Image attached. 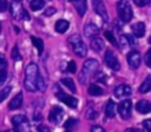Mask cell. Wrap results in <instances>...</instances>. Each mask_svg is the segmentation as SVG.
Here are the masks:
<instances>
[{
	"mask_svg": "<svg viewBox=\"0 0 151 132\" xmlns=\"http://www.w3.org/2000/svg\"><path fill=\"white\" fill-rule=\"evenodd\" d=\"M39 77V70L38 66L34 62H29L25 71V81L24 86L27 91L34 92L37 90V80Z\"/></svg>",
	"mask_w": 151,
	"mask_h": 132,
	"instance_id": "obj_1",
	"label": "cell"
},
{
	"mask_svg": "<svg viewBox=\"0 0 151 132\" xmlns=\"http://www.w3.org/2000/svg\"><path fill=\"white\" fill-rule=\"evenodd\" d=\"M98 68H99V62L96 59H87L83 65L79 75V81L81 84H87L88 80L92 78V75H94V73L98 71Z\"/></svg>",
	"mask_w": 151,
	"mask_h": 132,
	"instance_id": "obj_2",
	"label": "cell"
},
{
	"mask_svg": "<svg viewBox=\"0 0 151 132\" xmlns=\"http://www.w3.org/2000/svg\"><path fill=\"white\" fill-rule=\"evenodd\" d=\"M117 12L119 18L124 21V22H129L132 19V7L129 2V0H119L117 2Z\"/></svg>",
	"mask_w": 151,
	"mask_h": 132,
	"instance_id": "obj_3",
	"label": "cell"
},
{
	"mask_svg": "<svg viewBox=\"0 0 151 132\" xmlns=\"http://www.w3.org/2000/svg\"><path fill=\"white\" fill-rule=\"evenodd\" d=\"M68 41H70V44H71V46H72L73 52H74L78 57H85V55H86V53H87V47H86L85 42L83 41V39H81L79 35L74 34V35L70 37Z\"/></svg>",
	"mask_w": 151,
	"mask_h": 132,
	"instance_id": "obj_4",
	"label": "cell"
},
{
	"mask_svg": "<svg viewBox=\"0 0 151 132\" xmlns=\"http://www.w3.org/2000/svg\"><path fill=\"white\" fill-rule=\"evenodd\" d=\"M11 12H12L13 18L17 19V20H21V19L28 20V14L22 8L20 1H13L12 2V5H11Z\"/></svg>",
	"mask_w": 151,
	"mask_h": 132,
	"instance_id": "obj_5",
	"label": "cell"
},
{
	"mask_svg": "<svg viewBox=\"0 0 151 132\" xmlns=\"http://www.w3.org/2000/svg\"><path fill=\"white\" fill-rule=\"evenodd\" d=\"M104 61H105V64H106L111 70H113V71H118V70L120 68V64H119V61H118L116 54H114L111 50H107V51L105 52V54H104Z\"/></svg>",
	"mask_w": 151,
	"mask_h": 132,
	"instance_id": "obj_6",
	"label": "cell"
},
{
	"mask_svg": "<svg viewBox=\"0 0 151 132\" xmlns=\"http://www.w3.org/2000/svg\"><path fill=\"white\" fill-rule=\"evenodd\" d=\"M92 6H93V9L94 12L105 21L107 22L109 21V13H107V9L103 2V0H92Z\"/></svg>",
	"mask_w": 151,
	"mask_h": 132,
	"instance_id": "obj_7",
	"label": "cell"
},
{
	"mask_svg": "<svg viewBox=\"0 0 151 132\" xmlns=\"http://www.w3.org/2000/svg\"><path fill=\"white\" fill-rule=\"evenodd\" d=\"M131 110H132L131 100H123L118 105V113L123 119H129L131 117Z\"/></svg>",
	"mask_w": 151,
	"mask_h": 132,
	"instance_id": "obj_8",
	"label": "cell"
},
{
	"mask_svg": "<svg viewBox=\"0 0 151 132\" xmlns=\"http://www.w3.org/2000/svg\"><path fill=\"white\" fill-rule=\"evenodd\" d=\"M64 117V110L59 106H54L51 108L50 111V114H48V120L51 123H54V124H59L61 121Z\"/></svg>",
	"mask_w": 151,
	"mask_h": 132,
	"instance_id": "obj_9",
	"label": "cell"
},
{
	"mask_svg": "<svg viewBox=\"0 0 151 132\" xmlns=\"http://www.w3.org/2000/svg\"><path fill=\"white\" fill-rule=\"evenodd\" d=\"M57 97H58L64 104H66V105H67L68 107H71V108H76L77 105H78V100H77L74 97L68 95V94H66V93H64V92H58Z\"/></svg>",
	"mask_w": 151,
	"mask_h": 132,
	"instance_id": "obj_10",
	"label": "cell"
},
{
	"mask_svg": "<svg viewBox=\"0 0 151 132\" xmlns=\"http://www.w3.org/2000/svg\"><path fill=\"white\" fill-rule=\"evenodd\" d=\"M132 93V90L129 85H125V84H122V85H118L116 88H114V95L117 98H125V97H129L131 95Z\"/></svg>",
	"mask_w": 151,
	"mask_h": 132,
	"instance_id": "obj_11",
	"label": "cell"
},
{
	"mask_svg": "<svg viewBox=\"0 0 151 132\" xmlns=\"http://www.w3.org/2000/svg\"><path fill=\"white\" fill-rule=\"evenodd\" d=\"M127 62L132 68H137L140 65V53L138 51H131L127 54Z\"/></svg>",
	"mask_w": 151,
	"mask_h": 132,
	"instance_id": "obj_12",
	"label": "cell"
},
{
	"mask_svg": "<svg viewBox=\"0 0 151 132\" xmlns=\"http://www.w3.org/2000/svg\"><path fill=\"white\" fill-rule=\"evenodd\" d=\"M84 33H85V35H86L87 38H92V39H93L94 37L98 35L99 28H98V26L94 25L93 22H88V24H86L85 27H84Z\"/></svg>",
	"mask_w": 151,
	"mask_h": 132,
	"instance_id": "obj_13",
	"label": "cell"
},
{
	"mask_svg": "<svg viewBox=\"0 0 151 132\" xmlns=\"http://www.w3.org/2000/svg\"><path fill=\"white\" fill-rule=\"evenodd\" d=\"M70 1L73 4L74 8L77 9V13L80 16H83L86 13V9H87V2H86V0H70Z\"/></svg>",
	"mask_w": 151,
	"mask_h": 132,
	"instance_id": "obj_14",
	"label": "cell"
},
{
	"mask_svg": "<svg viewBox=\"0 0 151 132\" xmlns=\"http://www.w3.org/2000/svg\"><path fill=\"white\" fill-rule=\"evenodd\" d=\"M136 110L140 114H146V113L151 112V103L146 101V100H139L136 104Z\"/></svg>",
	"mask_w": 151,
	"mask_h": 132,
	"instance_id": "obj_15",
	"label": "cell"
},
{
	"mask_svg": "<svg viewBox=\"0 0 151 132\" xmlns=\"http://www.w3.org/2000/svg\"><path fill=\"white\" fill-rule=\"evenodd\" d=\"M116 112H117V105L113 100H109L106 103V106H105V114L106 117L109 118H113L116 116Z\"/></svg>",
	"mask_w": 151,
	"mask_h": 132,
	"instance_id": "obj_16",
	"label": "cell"
},
{
	"mask_svg": "<svg viewBox=\"0 0 151 132\" xmlns=\"http://www.w3.org/2000/svg\"><path fill=\"white\" fill-rule=\"evenodd\" d=\"M131 28H132V32L136 38H142L145 34V25L143 22H137V24L132 25Z\"/></svg>",
	"mask_w": 151,
	"mask_h": 132,
	"instance_id": "obj_17",
	"label": "cell"
},
{
	"mask_svg": "<svg viewBox=\"0 0 151 132\" xmlns=\"http://www.w3.org/2000/svg\"><path fill=\"white\" fill-rule=\"evenodd\" d=\"M22 104V94L21 93H18L17 95H14V98L9 101L8 104V107L9 110H18Z\"/></svg>",
	"mask_w": 151,
	"mask_h": 132,
	"instance_id": "obj_18",
	"label": "cell"
},
{
	"mask_svg": "<svg viewBox=\"0 0 151 132\" xmlns=\"http://www.w3.org/2000/svg\"><path fill=\"white\" fill-rule=\"evenodd\" d=\"M68 27H70V22L67 20H64V19L58 20L55 22V25H54V28H55V31L58 33H65L68 29Z\"/></svg>",
	"mask_w": 151,
	"mask_h": 132,
	"instance_id": "obj_19",
	"label": "cell"
},
{
	"mask_svg": "<svg viewBox=\"0 0 151 132\" xmlns=\"http://www.w3.org/2000/svg\"><path fill=\"white\" fill-rule=\"evenodd\" d=\"M12 124L14 127H20V126L27 125V118L22 114H17L12 118Z\"/></svg>",
	"mask_w": 151,
	"mask_h": 132,
	"instance_id": "obj_20",
	"label": "cell"
},
{
	"mask_svg": "<svg viewBox=\"0 0 151 132\" xmlns=\"http://www.w3.org/2000/svg\"><path fill=\"white\" fill-rule=\"evenodd\" d=\"M91 47L93 51L96 52H100L103 48H104V41L101 38H98V37H94L91 41Z\"/></svg>",
	"mask_w": 151,
	"mask_h": 132,
	"instance_id": "obj_21",
	"label": "cell"
},
{
	"mask_svg": "<svg viewBox=\"0 0 151 132\" xmlns=\"http://www.w3.org/2000/svg\"><path fill=\"white\" fill-rule=\"evenodd\" d=\"M87 92H88V94H90V95L97 97V95H103V93H104V90H103L100 86L96 85V84H91V85L88 86V90H87Z\"/></svg>",
	"mask_w": 151,
	"mask_h": 132,
	"instance_id": "obj_22",
	"label": "cell"
},
{
	"mask_svg": "<svg viewBox=\"0 0 151 132\" xmlns=\"http://www.w3.org/2000/svg\"><path fill=\"white\" fill-rule=\"evenodd\" d=\"M151 90V74L150 75H147L146 77V79L142 82V85L139 86V91L142 92V93H146V92H149Z\"/></svg>",
	"mask_w": 151,
	"mask_h": 132,
	"instance_id": "obj_23",
	"label": "cell"
},
{
	"mask_svg": "<svg viewBox=\"0 0 151 132\" xmlns=\"http://www.w3.org/2000/svg\"><path fill=\"white\" fill-rule=\"evenodd\" d=\"M31 40H32V44L34 45V47L38 50V53L41 54L42 51H44V42H42V40L39 39V38H37V37H32Z\"/></svg>",
	"mask_w": 151,
	"mask_h": 132,
	"instance_id": "obj_24",
	"label": "cell"
},
{
	"mask_svg": "<svg viewBox=\"0 0 151 132\" xmlns=\"http://www.w3.org/2000/svg\"><path fill=\"white\" fill-rule=\"evenodd\" d=\"M61 84H63L65 87H67L72 93L76 92V85H74V81H73L71 78H63V79H61Z\"/></svg>",
	"mask_w": 151,
	"mask_h": 132,
	"instance_id": "obj_25",
	"label": "cell"
},
{
	"mask_svg": "<svg viewBox=\"0 0 151 132\" xmlns=\"http://www.w3.org/2000/svg\"><path fill=\"white\" fill-rule=\"evenodd\" d=\"M44 5H45L44 0H31V4H29L32 11H39V9H41L44 7Z\"/></svg>",
	"mask_w": 151,
	"mask_h": 132,
	"instance_id": "obj_26",
	"label": "cell"
},
{
	"mask_svg": "<svg viewBox=\"0 0 151 132\" xmlns=\"http://www.w3.org/2000/svg\"><path fill=\"white\" fill-rule=\"evenodd\" d=\"M11 90H12V87H11V86H5L2 90H0V103H1V101H4V100L8 97V94H9V92H11Z\"/></svg>",
	"mask_w": 151,
	"mask_h": 132,
	"instance_id": "obj_27",
	"label": "cell"
},
{
	"mask_svg": "<svg viewBox=\"0 0 151 132\" xmlns=\"http://www.w3.org/2000/svg\"><path fill=\"white\" fill-rule=\"evenodd\" d=\"M37 90H39V91H45V90H46L45 80H44L40 75L38 77V80H37Z\"/></svg>",
	"mask_w": 151,
	"mask_h": 132,
	"instance_id": "obj_28",
	"label": "cell"
},
{
	"mask_svg": "<svg viewBox=\"0 0 151 132\" xmlns=\"http://www.w3.org/2000/svg\"><path fill=\"white\" fill-rule=\"evenodd\" d=\"M97 117H98V112H97L96 110L90 108V110H87V111H86V118H87V119L93 120V119H96Z\"/></svg>",
	"mask_w": 151,
	"mask_h": 132,
	"instance_id": "obj_29",
	"label": "cell"
},
{
	"mask_svg": "<svg viewBox=\"0 0 151 132\" xmlns=\"http://www.w3.org/2000/svg\"><path fill=\"white\" fill-rule=\"evenodd\" d=\"M104 35H105V38L112 44V45H117V40H116V38L113 37V34H112V32H110V31H106L105 33H104Z\"/></svg>",
	"mask_w": 151,
	"mask_h": 132,
	"instance_id": "obj_30",
	"label": "cell"
},
{
	"mask_svg": "<svg viewBox=\"0 0 151 132\" xmlns=\"http://www.w3.org/2000/svg\"><path fill=\"white\" fill-rule=\"evenodd\" d=\"M124 38H125V41H126L127 46H136V40H134V38L132 35L126 34V35H124Z\"/></svg>",
	"mask_w": 151,
	"mask_h": 132,
	"instance_id": "obj_31",
	"label": "cell"
},
{
	"mask_svg": "<svg viewBox=\"0 0 151 132\" xmlns=\"http://www.w3.org/2000/svg\"><path fill=\"white\" fill-rule=\"evenodd\" d=\"M6 79H7V71H6V68H2V70H0V85L5 84Z\"/></svg>",
	"mask_w": 151,
	"mask_h": 132,
	"instance_id": "obj_32",
	"label": "cell"
},
{
	"mask_svg": "<svg viewBox=\"0 0 151 132\" xmlns=\"http://www.w3.org/2000/svg\"><path fill=\"white\" fill-rule=\"evenodd\" d=\"M145 64L149 68H151V47L147 50V52L145 54Z\"/></svg>",
	"mask_w": 151,
	"mask_h": 132,
	"instance_id": "obj_33",
	"label": "cell"
},
{
	"mask_svg": "<svg viewBox=\"0 0 151 132\" xmlns=\"http://www.w3.org/2000/svg\"><path fill=\"white\" fill-rule=\"evenodd\" d=\"M12 59L13 60H20V53H19V50H18V47L15 46L13 50H12Z\"/></svg>",
	"mask_w": 151,
	"mask_h": 132,
	"instance_id": "obj_34",
	"label": "cell"
},
{
	"mask_svg": "<svg viewBox=\"0 0 151 132\" xmlns=\"http://www.w3.org/2000/svg\"><path fill=\"white\" fill-rule=\"evenodd\" d=\"M143 127L146 132H151V119H145L143 120Z\"/></svg>",
	"mask_w": 151,
	"mask_h": 132,
	"instance_id": "obj_35",
	"label": "cell"
},
{
	"mask_svg": "<svg viewBox=\"0 0 151 132\" xmlns=\"http://www.w3.org/2000/svg\"><path fill=\"white\" fill-rule=\"evenodd\" d=\"M74 124H76V119L70 118V119H67V120H66V123L64 124V127H65V128H70V127L74 126Z\"/></svg>",
	"mask_w": 151,
	"mask_h": 132,
	"instance_id": "obj_36",
	"label": "cell"
},
{
	"mask_svg": "<svg viewBox=\"0 0 151 132\" xmlns=\"http://www.w3.org/2000/svg\"><path fill=\"white\" fill-rule=\"evenodd\" d=\"M133 2H134L137 6H139V7H143V6L147 5V4L150 2V0H133Z\"/></svg>",
	"mask_w": 151,
	"mask_h": 132,
	"instance_id": "obj_37",
	"label": "cell"
},
{
	"mask_svg": "<svg viewBox=\"0 0 151 132\" xmlns=\"http://www.w3.org/2000/svg\"><path fill=\"white\" fill-rule=\"evenodd\" d=\"M7 0H0V13L5 12L7 9Z\"/></svg>",
	"mask_w": 151,
	"mask_h": 132,
	"instance_id": "obj_38",
	"label": "cell"
},
{
	"mask_svg": "<svg viewBox=\"0 0 151 132\" xmlns=\"http://www.w3.org/2000/svg\"><path fill=\"white\" fill-rule=\"evenodd\" d=\"M67 70H68L71 73H74L76 70H77V67H76V62H74V61H70V62H68V67H67Z\"/></svg>",
	"mask_w": 151,
	"mask_h": 132,
	"instance_id": "obj_39",
	"label": "cell"
},
{
	"mask_svg": "<svg viewBox=\"0 0 151 132\" xmlns=\"http://www.w3.org/2000/svg\"><path fill=\"white\" fill-rule=\"evenodd\" d=\"M91 132H105V130L99 125H94L91 127Z\"/></svg>",
	"mask_w": 151,
	"mask_h": 132,
	"instance_id": "obj_40",
	"label": "cell"
},
{
	"mask_svg": "<svg viewBox=\"0 0 151 132\" xmlns=\"http://www.w3.org/2000/svg\"><path fill=\"white\" fill-rule=\"evenodd\" d=\"M2 68H6V59L4 57V54L0 53V70Z\"/></svg>",
	"mask_w": 151,
	"mask_h": 132,
	"instance_id": "obj_41",
	"label": "cell"
},
{
	"mask_svg": "<svg viewBox=\"0 0 151 132\" xmlns=\"http://www.w3.org/2000/svg\"><path fill=\"white\" fill-rule=\"evenodd\" d=\"M57 11H55V8H53V7H50V8H47L45 12H44V14L45 15H52V14H54Z\"/></svg>",
	"mask_w": 151,
	"mask_h": 132,
	"instance_id": "obj_42",
	"label": "cell"
},
{
	"mask_svg": "<svg viewBox=\"0 0 151 132\" xmlns=\"http://www.w3.org/2000/svg\"><path fill=\"white\" fill-rule=\"evenodd\" d=\"M38 131L39 132H50V128L47 126H45V125H39L38 126Z\"/></svg>",
	"mask_w": 151,
	"mask_h": 132,
	"instance_id": "obj_43",
	"label": "cell"
},
{
	"mask_svg": "<svg viewBox=\"0 0 151 132\" xmlns=\"http://www.w3.org/2000/svg\"><path fill=\"white\" fill-rule=\"evenodd\" d=\"M125 132H140V131L137 130V128H127Z\"/></svg>",
	"mask_w": 151,
	"mask_h": 132,
	"instance_id": "obj_44",
	"label": "cell"
},
{
	"mask_svg": "<svg viewBox=\"0 0 151 132\" xmlns=\"http://www.w3.org/2000/svg\"><path fill=\"white\" fill-rule=\"evenodd\" d=\"M149 42L151 44V35H150V38H149Z\"/></svg>",
	"mask_w": 151,
	"mask_h": 132,
	"instance_id": "obj_45",
	"label": "cell"
},
{
	"mask_svg": "<svg viewBox=\"0 0 151 132\" xmlns=\"http://www.w3.org/2000/svg\"><path fill=\"white\" fill-rule=\"evenodd\" d=\"M6 132H14V131H6Z\"/></svg>",
	"mask_w": 151,
	"mask_h": 132,
	"instance_id": "obj_46",
	"label": "cell"
},
{
	"mask_svg": "<svg viewBox=\"0 0 151 132\" xmlns=\"http://www.w3.org/2000/svg\"><path fill=\"white\" fill-rule=\"evenodd\" d=\"M13 1H20V0H13Z\"/></svg>",
	"mask_w": 151,
	"mask_h": 132,
	"instance_id": "obj_47",
	"label": "cell"
},
{
	"mask_svg": "<svg viewBox=\"0 0 151 132\" xmlns=\"http://www.w3.org/2000/svg\"><path fill=\"white\" fill-rule=\"evenodd\" d=\"M0 31H1V25H0Z\"/></svg>",
	"mask_w": 151,
	"mask_h": 132,
	"instance_id": "obj_48",
	"label": "cell"
},
{
	"mask_svg": "<svg viewBox=\"0 0 151 132\" xmlns=\"http://www.w3.org/2000/svg\"><path fill=\"white\" fill-rule=\"evenodd\" d=\"M47 1H51V0H47Z\"/></svg>",
	"mask_w": 151,
	"mask_h": 132,
	"instance_id": "obj_49",
	"label": "cell"
}]
</instances>
